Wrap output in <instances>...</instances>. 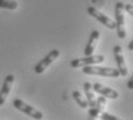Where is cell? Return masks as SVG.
<instances>
[{
	"label": "cell",
	"instance_id": "6da1fadb",
	"mask_svg": "<svg viewBox=\"0 0 133 120\" xmlns=\"http://www.w3.org/2000/svg\"><path fill=\"white\" fill-rule=\"evenodd\" d=\"M115 17H116V31L117 36L121 39L126 37V29H125V16H124V4L117 2L115 6Z\"/></svg>",
	"mask_w": 133,
	"mask_h": 120
},
{
	"label": "cell",
	"instance_id": "7a4b0ae2",
	"mask_svg": "<svg viewBox=\"0 0 133 120\" xmlns=\"http://www.w3.org/2000/svg\"><path fill=\"white\" fill-rule=\"evenodd\" d=\"M82 72L88 75H99V76H107V77H118L119 72L116 68L111 67H99V66H86L83 67Z\"/></svg>",
	"mask_w": 133,
	"mask_h": 120
},
{
	"label": "cell",
	"instance_id": "3957f363",
	"mask_svg": "<svg viewBox=\"0 0 133 120\" xmlns=\"http://www.w3.org/2000/svg\"><path fill=\"white\" fill-rule=\"evenodd\" d=\"M13 106H14L16 110H19V111L23 112L25 113L27 116L31 117V118L36 119V120H41L43 119V113L41 111H38L37 109H35L34 106L29 105V104L24 103L23 101H21V99L16 98L13 101Z\"/></svg>",
	"mask_w": 133,
	"mask_h": 120
},
{
	"label": "cell",
	"instance_id": "277c9868",
	"mask_svg": "<svg viewBox=\"0 0 133 120\" xmlns=\"http://www.w3.org/2000/svg\"><path fill=\"white\" fill-rule=\"evenodd\" d=\"M87 12L90 16H93L94 19H96L98 22H101L103 25H105L109 29H116V23H115L114 20H111L110 17H108L105 14H103L102 12H99L96 7L90 6L87 8Z\"/></svg>",
	"mask_w": 133,
	"mask_h": 120
},
{
	"label": "cell",
	"instance_id": "5b68a950",
	"mask_svg": "<svg viewBox=\"0 0 133 120\" xmlns=\"http://www.w3.org/2000/svg\"><path fill=\"white\" fill-rule=\"evenodd\" d=\"M104 61V55H90V57L79 58L71 61V67L79 68V67H86V66H93L95 63H101Z\"/></svg>",
	"mask_w": 133,
	"mask_h": 120
},
{
	"label": "cell",
	"instance_id": "8992f818",
	"mask_svg": "<svg viewBox=\"0 0 133 120\" xmlns=\"http://www.w3.org/2000/svg\"><path fill=\"white\" fill-rule=\"evenodd\" d=\"M58 57H59V51H58V50H52V51H50V52L48 53V55H45V57L43 58V59L41 60L39 62H38L37 65L34 67L35 73L42 74V73L44 72V70L49 67V66H50L51 63L53 62V61L57 59Z\"/></svg>",
	"mask_w": 133,
	"mask_h": 120
},
{
	"label": "cell",
	"instance_id": "52a82bcc",
	"mask_svg": "<svg viewBox=\"0 0 133 120\" xmlns=\"http://www.w3.org/2000/svg\"><path fill=\"white\" fill-rule=\"evenodd\" d=\"M114 55H115V60L117 63V69L119 72L121 76H126L127 75V67L125 63V58L123 55V50L119 45L114 46Z\"/></svg>",
	"mask_w": 133,
	"mask_h": 120
},
{
	"label": "cell",
	"instance_id": "ba28073f",
	"mask_svg": "<svg viewBox=\"0 0 133 120\" xmlns=\"http://www.w3.org/2000/svg\"><path fill=\"white\" fill-rule=\"evenodd\" d=\"M93 89L94 91L97 94H99L101 96L105 97V98H111V99H116L119 97V94L116 90H114L112 88L105 87L101 83H94L93 84Z\"/></svg>",
	"mask_w": 133,
	"mask_h": 120
},
{
	"label": "cell",
	"instance_id": "9c48e42d",
	"mask_svg": "<svg viewBox=\"0 0 133 120\" xmlns=\"http://www.w3.org/2000/svg\"><path fill=\"white\" fill-rule=\"evenodd\" d=\"M107 105V98L103 96L98 97L96 99V104L94 108H90L89 110V118L90 120H97V118H99V114L103 112L104 108Z\"/></svg>",
	"mask_w": 133,
	"mask_h": 120
},
{
	"label": "cell",
	"instance_id": "30bf717a",
	"mask_svg": "<svg viewBox=\"0 0 133 120\" xmlns=\"http://www.w3.org/2000/svg\"><path fill=\"white\" fill-rule=\"evenodd\" d=\"M13 83H14V75L9 74V75L6 76V79H5V81H4V84H2V87H1V90H0V106L4 105L5 102H6V98H7V96H8L9 91H11Z\"/></svg>",
	"mask_w": 133,
	"mask_h": 120
},
{
	"label": "cell",
	"instance_id": "8fae6325",
	"mask_svg": "<svg viewBox=\"0 0 133 120\" xmlns=\"http://www.w3.org/2000/svg\"><path fill=\"white\" fill-rule=\"evenodd\" d=\"M98 38H99V31L98 30H93L90 34V37L88 39V43H87V45L85 47V57L93 55V52L96 47L97 42H98Z\"/></svg>",
	"mask_w": 133,
	"mask_h": 120
},
{
	"label": "cell",
	"instance_id": "7c38bea8",
	"mask_svg": "<svg viewBox=\"0 0 133 120\" xmlns=\"http://www.w3.org/2000/svg\"><path fill=\"white\" fill-rule=\"evenodd\" d=\"M83 89H85V94L87 97V103H88L89 108H94L96 104V97L94 94V89H93V84H90L89 82H86L83 84Z\"/></svg>",
	"mask_w": 133,
	"mask_h": 120
},
{
	"label": "cell",
	"instance_id": "4fadbf2b",
	"mask_svg": "<svg viewBox=\"0 0 133 120\" xmlns=\"http://www.w3.org/2000/svg\"><path fill=\"white\" fill-rule=\"evenodd\" d=\"M72 97L74 98V101L76 102V103L79 104V106L82 109H87L88 108V103H87V99H85L82 97V95L80 94V91L78 90H74L72 93Z\"/></svg>",
	"mask_w": 133,
	"mask_h": 120
},
{
	"label": "cell",
	"instance_id": "5bb4252c",
	"mask_svg": "<svg viewBox=\"0 0 133 120\" xmlns=\"http://www.w3.org/2000/svg\"><path fill=\"white\" fill-rule=\"evenodd\" d=\"M17 7H19V4H17V1H15V0H0V8L14 11Z\"/></svg>",
	"mask_w": 133,
	"mask_h": 120
},
{
	"label": "cell",
	"instance_id": "9a60e30c",
	"mask_svg": "<svg viewBox=\"0 0 133 120\" xmlns=\"http://www.w3.org/2000/svg\"><path fill=\"white\" fill-rule=\"evenodd\" d=\"M99 118H101L102 120H123L121 118H118V117L114 116V114H110V113H108V112H104V111L99 114Z\"/></svg>",
	"mask_w": 133,
	"mask_h": 120
},
{
	"label": "cell",
	"instance_id": "2e32d148",
	"mask_svg": "<svg viewBox=\"0 0 133 120\" xmlns=\"http://www.w3.org/2000/svg\"><path fill=\"white\" fill-rule=\"evenodd\" d=\"M124 11H126L129 14L133 16V5L131 4H124Z\"/></svg>",
	"mask_w": 133,
	"mask_h": 120
},
{
	"label": "cell",
	"instance_id": "e0dca14e",
	"mask_svg": "<svg viewBox=\"0 0 133 120\" xmlns=\"http://www.w3.org/2000/svg\"><path fill=\"white\" fill-rule=\"evenodd\" d=\"M127 88H129L130 90H133V75L131 76V79L129 80V82H127Z\"/></svg>",
	"mask_w": 133,
	"mask_h": 120
},
{
	"label": "cell",
	"instance_id": "ac0fdd59",
	"mask_svg": "<svg viewBox=\"0 0 133 120\" xmlns=\"http://www.w3.org/2000/svg\"><path fill=\"white\" fill-rule=\"evenodd\" d=\"M129 50H130V51H133V39L129 43Z\"/></svg>",
	"mask_w": 133,
	"mask_h": 120
}]
</instances>
